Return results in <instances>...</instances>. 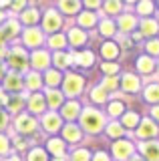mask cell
Masks as SVG:
<instances>
[{
  "instance_id": "35",
  "label": "cell",
  "mask_w": 159,
  "mask_h": 161,
  "mask_svg": "<svg viewBox=\"0 0 159 161\" xmlns=\"http://www.w3.org/2000/svg\"><path fill=\"white\" fill-rule=\"evenodd\" d=\"M6 87H10V89L20 87V79H16V75H10V77L6 79Z\"/></svg>"
},
{
  "instance_id": "43",
  "label": "cell",
  "mask_w": 159,
  "mask_h": 161,
  "mask_svg": "<svg viewBox=\"0 0 159 161\" xmlns=\"http://www.w3.org/2000/svg\"><path fill=\"white\" fill-rule=\"evenodd\" d=\"M119 10H121V4H119V2H109V4H107V12H109V14L119 12Z\"/></svg>"
},
{
  "instance_id": "25",
  "label": "cell",
  "mask_w": 159,
  "mask_h": 161,
  "mask_svg": "<svg viewBox=\"0 0 159 161\" xmlns=\"http://www.w3.org/2000/svg\"><path fill=\"white\" fill-rule=\"evenodd\" d=\"M41 40H42V36H41L38 30H28L26 32V42L28 44H41Z\"/></svg>"
},
{
  "instance_id": "8",
  "label": "cell",
  "mask_w": 159,
  "mask_h": 161,
  "mask_svg": "<svg viewBox=\"0 0 159 161\" xmlns=\"http://www.w3.org/2000/svg\"><path fill=\"white\" fill-rule=\"evenodd\" d=\"M141 30H143V34H145V36H153V34H157V32H159L157 20H153V18L141 20Z\"/></svg>"
},
{
  "instance_id": "2",
  "label": "cell",
  "mask_w": 159,
  "mask_h": 161,
  "mask_svg": "<svg viewBox=\"0 0 159 161\" xmlns=\"http://www.w3.org/2000/svg\"><path fill=\"white\" fill-rule=\"evenodd\" d=\"M85 87V79L77 77V75H69L67 79H64V93L74 97V95H79Z\"/></svg>"
},
{
  "instance_id": "31",
  "label": "cell",
  "mask_w": 159,
  "mask_h": 161,
  "mask_svg": "<svg viewBox=\"0 0 159 161\" xmlns=\"http://www.w3.org/2000/svg\"><path fill=\"white\" fill-rule=\"evenodd\" d=\"M58 80H61V75H58L57 70H48L47 73V83L48 85H58Z\"/></svg>"
},
{
  "instance_id": "48",
  "label": "cell",
  "mask_w": 159,
  "mask_h": 161,
  "mask_svg": "<svg viewBox=\"0 0 159 161\" xmlns=\"http://www.w3.org/2000/svg\"><path fill=\"white\" fill-rule=\"evenodd\" d=\"M153 117H155V119H159V105H157L155 109H153Z\"/></svg>"
},
{
  "instance_id": "12",
  "label": "cell",
  "mask_w": 159,
  "mask_h": 161,
  "mask_svg": "<svg viewBox=\"0 0 159 161\" xmlns=\"http://www.w3.org/2000/svg\"><path fill=\"white\" fill-rule=\"evenodd\" d=\"M133 26H135V18H133V16H129V14L119 16V28H121L123 32H131Z\"/></svg>"
},
{
  "instance_id": "1",
  "label": "cell",
  "mask_w": 159,
  "mask_h": 161,
  "mask_svg": "<svg viewBox=\"0 0 159 161\" xmlns=\"http://www.w3.org/2000/svg\"><path fill=\"white\" fill-rule=\"evenodd\" d=\"M81 123L89 133H97V131H101V127L105 125V121H103V115L99 113V111L85 109L83 111V117H81Z\"/></svg>"
},
{
  "instance_id": "10",
  "label": "cell",
  "mask_w": 159,
  "mask_h": 161,
  "mask_svg": "<svg viewBox=\"0 0 159 161\" xmlns=\"http://www.w3.org/2000/svg\"><path fill=\"white\" fill-rule=\"evenodd\" d=\"M93 60H95V54L89 53V50H85V53H77V54H74V63L81 64V67H91Z\"/></svg>"
},
{
  "instance_id": "50",
  "label": "cell",
  "mask_w": 159,
  "mask_h": 161,
  "mask_svg": "<svg viewBox=\"0 0 159 161\" xmlns=\"http://www.w3.org/2000/svg\"><path fill=\"white\" fill-rule=\"evenodd\" d=\"M8 161H16V159H8Z\"/></svg>"
},
{
  "instance_id": "47",
  "label": "cell",
  "mask_w": 159,
  "mask_h": 161,
  "mask_svg": "<svg viewBox=\"0 0 159 161\" xmlns=\"http://www.w3.org/2000/svg\"><path fill=\"white\" fill-rule=\"evenodd\" d=\"M4 125H6V115L0 113V127H4Z\"/></svg>"
},
{
  "instance_id": "20",
  "label": "cell",
  "mask_w": 159,
  "mask_h": 161,
  "mask_svg": "<svg viewBox=\"0 0 159 161\" xmlns=\"http://www.w3.org/2000/svg\"><path fill=\"white\" fill-rule=\"evenodd\" d=\"M58 123H61V121H58L57 115H47V117H44V127H47L48 131H57Z\"/></svg>"
},
{
  "instance_id": "19",
  "label": "cell",
  "mask_w": 159,
  "mask_h": 161,
  "mask_svg": "<svg viewBox=\"0 0 159 161\" xmlns=\"http://www.w3.org/2000/svg\"><path fill=\"white\" fill-rule=\"evenodd\" d=\"M79 22H81V26H93V24L97 22V16L93 12H83L81 16H79Z\"/></svg>"
},
{
  "instance_id": "36",
  "label": "cell",
  "mask_w": 159,
  "mask_h": 161,
  "mask_svg": "<svg viewBox=\"0 0 159 161\" xmlns=\"http://www.w3.org/2000/svg\"><path fill=\"white\" fill-rule=\"evenodd\" d=\"M139 12L141 14H151L153 12V4L151 2H141L139 4Z\"/></svg>"
},
{
  "instance_id": "27",
  "label": "cell",
  "mask_w": 159,
  "mask_h": 161,
  "mask_svg": "<svg viewBox=\"0 0 159 161\" xmlns=\"http://www.w3.org/2000/svg\"><path fill=\"white\" fill-rule=\"evenodd\" d=\"M48 149H51L52 153H57V155H63L64 153L63 143H61V141H57V139H54V141H48Z\"/></svg>"
},
{
  "instance_id": "29",
  "label": "cell",
  "mask_w": 159,
  "mask_h": 161,
  "mask_svg": "<svg viewBox=\"0 0 159 161\" xmlns=\"http://www.w3.org/2000/svg\"><path fill=\"white\" fill-rule=\"evenodd\" d=\"M42 107H44V103H42L41 95H34V97L30 99V109L32 111H42Z\"/></svg>"
},
{
  "instance_id": "46",
  "label": "cell",
  "mask_w": 159,
  "mask_h": 161,
  "mask_svg": "<svg viewBox=\"0 0 159 161\" xmlns=\"http://www.w3.org/2000/svg\"><path fill=\"white\" fill-rule=\"evenodd\" d=\"M93 161H109V157H107V153H103V151H101V153H97L95 157H93Z\"/></svg>"
},
{
  "instance_id": "45",
  "label": "cell",
  "mask_w": 159,
  "mask_h": 161,
  "mask_svg": "<svg viewBox=\"0 0 159 161\" xmlns=\"http://www.w3.org/2000/svg\"><path fill=\"white\" fill-rule=\"evenodd\" d=\"M8 151V141L4 137H0V153H6Z\"/></svg>"
},
{
  "instance_id": "34",
  "label": "cell",
  "mask_w": 159,
  "mask_h": 161,
  "mask_svg": "<svg viewBox=\"0 0 159 161\" xmlns=\"http://www.w3.org/2000/svg\"><path fill=\"white\" fill-rule=\"evenodd\" d=\"M64 42H67V38L63 36V34H57V36H52L51 38V44L54 48H61V47H64Z\"/></svg>"
},
{
  "instance_id": "30",
  "label": "cell",
  "mask_w": 159,
  "mask_h": 161,
  "mask_svg": "<svg viewBox=\"0 0 159 161\" xmlns=\"http://www.w3.org/2000/svg\"><path fill=\"white\" fill-rule=\"evenodd\" d=\"M107 133H109V137H119V135H123V129H121V125L113 123V125H109Z\"/></svg>"
},
{
  "instance_id": "26",
  "label": "cell",
  "mask_w": 159,
  "mask_h": 161,
  "mask_svg": "<svg viewBox=\"0 0 159 161\" xmlns=\"http://www.w3.org/2000/svg\"><path fill=\"white\" fill-rule=\"evenodd\" d=\"M32 60H36V67H47L48 57H47V53H42V50H36L34 57H32Z\"/></svg>"
},
{
  "instance_id": "40",
  "label": "cell",
  "mask_w": 159,
  "mask_h": 161,
  "mask_svg": "<svg viewBox=\"0 0 159 161\" xmlns=\"http://www.w3.org/2000/svg\"><path fill=\"white\" fill-rule=\"evenodd\" d=\"M105 87L113 91V89H117V87H119V80H117L115 77H109V79H105Z\"/></svg>"
},
{
  "instance_id": "15",
  "label": "cell",
  "mask_w": 159,
  "mask_h": 161,
  "mask_svg": "<svg viewBox=\"0 0 159 161\" xmlns=\"http://www.w3.org/2000/svg\"><path fill=\"white\" fill-rule=\"evenodd\" d=\"M69 38H71V44H74V47H81V44L87 40L85 32H81L79 28H73L71 32H69Z\"/></svg>"
},
{
  "instance_id": "7",
  "label": "cell",
  "mask_w": 159,
  "mask_h": 161,
  "mask_svg": "<svg viewBox=\"0 0 159 161\" xmlns=\"http://www.w3.org/2000/svg\"><path fill=\"white\" fill-rule=\"evenodd\" d=\"M137 69L141 70V73H153L155 70V63H153V58L151 57H147V54H143V57H139L137 58Z\"/></svg>"
},
{
  "instance_id": "41",
  "label": "cell",
  "mask_w": 159,
  "mask_h": 161,
  "mask_svg": "<svg viewBox=\"0 0 159 161\" xmlns=\"http://www.w3.org/2000/svg\"><path fill=\"white\" fill-rule=\"evenodd\" d=\"M48 103H51L52 107H57V105L61 103V95L58 93H48Z\"/></svg>"
},
{
  "instance_id": "22",
  "label": "cell",
  "mask_w": 159,
  "mask_h": 161,
  "mask_svg": "<svg viewBox=\"0 0 159 161\" xmlns=\"http://www.w3.org/2000/svg\"><path fill=\"white\" fill-rule=\"evenodd\" d=\"M91 99L95 101V103H105L107 101V95H105V89H99V87H95L93 89V93H91Z\"/></svg>"
},
{
  "instance_id": "5",
  "label": "cell",
  "mask_w": 159,
  "mask_h": 161,
  "mask_svg": "<svg viewBox=\"0 0 159 161\" xmlns=\"http://www.w3.org/2000/svg\"><path fill=\"white\" fill-rule=\"evenodd\" d=\"M139 137H143V139H151V137H155L157 135V127H155V123L153 121H149V119H143L141 121V125H139Z\"/></svg>"
},
{
  "instance_id": "17",
  "label": "cell",
  "mask_w": 159,
  "mask_h": 161,
  "mask_svg": "<svg viewBox=\"0 0 159 161\" xmlns=\"http://www.w3.org/2000/svg\"><path fill=\"white\" fill-rule=\"evenodd\" d=\"M145 101L149 103H157L159 101V85H149L145 89Z\"/></svg>"
},
{
  "instance_id": "6",
  "label": "cell",
  "mask_w": 159,
  "mask_h": 161,
  "mask_svg": "<svg viewBox=\"0 0 159 161\" xmlns=\"http://www.w3.org/2000/svg\"><path fill=\"white\" fill-rule=\"evenodd\" d=\"M16 127L20 133H32L34 129H36V121L32 117H28V115H20V117L16 119Z\"/></svg>"
},
{
  "instance_id": "3",
  "label": "cell",
  "mask_w": 159,
  "mask_h": 161,
  "mask_svg": "<svg viewBox=\"0 0 159 161\" xmlns=\"http://www.w3.org/2000/svg\"><path fill=\"white\" fill-rule=\"evenodd\" d=\"M133 153V145L129 143V141H117L115 145H113V155L119 159V161H127L131 157Z\"/></svg>"
},
{
  "instance_id": "32",
  "label": "cell",
  "mask_w": 159,
  "mask_h": 161,
  "mask_svg": "<svg viewBox=\"0 0 159 161\" xmlns=\"http://www.w3.org/2000/svg\"><path fill=\"white\" fill-rule=\"evenodd\" d=\"M69 60H71V58H69V57H67L64 53H58L57 57H54V63H57V64H58L61 69H64V67H67V64H69Z\"/></svg>"
},
{
  "instance_id": "18",
  "label": "cell",
  "mask_w": 159,
  "mask_h": 161,
  "mask_svg": "<svg viewBox=\"0 0 159 161\" xmlns=\"http://www.w3.org/2000/svg\"><path fill=\"white\" fill-rule=\"evenodd\" d=\"M99 26H101V34H105V36H111V34H115V22H113V20L107 18V20H103Z\"/></svg>"
},
{
  "instance_id": "14",
  "label": "cell",
  "mask_w": 159,
  "mask_h": 161,
  "mask_svg": "<svg viewBox=\"0 0 159 161\" xmlns=\"http://www.w3.org/2000/svg\"><path fill=\"white\" fill-rule=\"evenodd\" d=\"M10 64L12 67H16V69H22L24 64H26V57H24V53L22 50H14L12 53V57H10Z\"/></svg>"
},
{
  "instance_id": "21",
  "label": "cell",
  "mask_w": 159,
  "mask_h": 161,
  "mask_svg": "<svg viewBox=\"0 0 159 161\" xmlns=\"http://www.w3.org/2000/svg\"><path fill=\"white\" fill-rule=\"evenodd\" d=\"M64 137H67L69 141H79V137H81V131L74 127V125H69V127L64 129Z\"/></svg>"
},
{
  "instance_id": "28",
  "label": "cell",
  "mask_w": 159,
  "mask_h": 161,
  "mask_svg": "<svg viewBox=\"0 0 159 161\" xmlns=\"http://www.w3.org/2000/svg\"><path fill=\"white\" fill-rule=\"evenodd\" d=\"M91 159V153H89L87 149H79V151H74V155H73V161H89Z\"/></svg>"
},
{
  "instance_id": "23",
  "label": "cell",
  "mask_w": 159,
  "mask_h": 161,
  "mask_svg": "<svg viewBox=\"0 0 159 161\" xmlns=\"http://www.w3.org/2000/svg\"><path fill=\"white\" fill-rule=\"evenodd\" d=\"M125 111V105L121 101H111L109 103V115H121Z\"/></svg>"
},
{
  "instance_id": "38",
  "label": "cell",
  "mask_w": 159,
  "mask_h": 161,
  "mask_svg": "<svg viewBox=\"0 0 159 161\" xmlns=\"http://www.w3.org/2000/svg\"><path fill=\"white\" fill-rule=\"evenodd\" d=\"M79 6H81L79 2H69V4H67V2H63V4H61V8H63V10H67V12H73V10H77Z\"/></svg>"
},
{
  "instance_id": "44",
  "label": "cell",
  "mask_w": 159,
  "mask_h": 161,
  "mask_svg": "<svg viewBox=\"0 0 159 161\" xmlns=\"http://www.w3.org/2000/svg\"><path fill=\"white\" fill-rule=\"evenodd\" d=\"M28 85H30V87H38V85H41V79H38L36 75H30V77H28Z\"/></svg>"
},
{
  "instance_id": "49",
  "label": "cell",
  "mask_w": 159,
  "mask_h": 161,
  "mask_svg": "<svg viewBox=\"0 0 159 161\" xmlns=\"http://www.w3.org/2000/svg\"><path fill=\"white\" fill-rule=\"evenodd\" d=\"M129 161H143V159H139V157H129Z\"/></svg>"
},
{
  "instance_id": "33",
  "label": "cell",
  "mask_w": 159,
  "mask_h": 161,
  "mask_svg": "<svg viewBox=\"0 0 159 161\" xmlns=\"http://www.w3.org/2000/svg\"><path fill=\"white\" fill-rule=\"evenodd\" d=\"M28 159H30V161H47V155H44L41 149H34V151H30Z\"/></svg>"
},
{
  "instance_id": "16",
  "label": "cell",
  "mask_w": 159,
  "mask_h": 161,
  "mask_svg": "<svg viewBox=\"0 0 159 161\" xmlns=\"http://www.w3.org/2000/svg\"><path fill=\"white\" fill-rule=\"evenodd\" d=\"M58 24H61V16L57 12H48L47 18H44V26L48 30H54V28H58Z\"/></svg>"
},
{
  "instance_id": "42",
  "label": "cell",
  "mask_w": 159,
  "mask_h": 161,
  "mask_svg": "<svg viewBox=\"0 0 159 161\" xmlns=\"http://www.w3.org/2000/svg\"><path fill=\"white\" fill-rule=\"evenodd\" d=\"M24 20H26V22H36V20H38V12H36V10H34V12H32V10L26 12V14H24Z\"/></svg>"
},
{
  "instance_id": "39",
  "label": "cell",
  "mask_w": 159,
  "mask_h": 161,
  "mask_svg": "<svg viewBox=\"0 0 159 161\" xmlns=\"http://www.w3.org/2000/svg\"><path fill=\"white\" fill-rule=\"evenodd\" d=\"M103 70H105L107 75H113V73H117L119 70V64H113V63H107V64H103Z\"/></svg>"
},
{
  "instance_id": "4",
  "label": "cell",
  "mask_w": 159,
  "mask_h": 161,
  "mask_svg": "<svg viewBox=\"0 0 159 161\" xmlns=\"http://www.w3.org/2000/svg\"><path fill=\"white\" fill-rule=\"evenodd\" d=\"M139 151L143 153V157L147 161H159V143L155 141H151V143H143Z\"/></svg>"
},
{
  "instance_id": "37",
  "label": "cell",
  "mask_w": 159,
  "mask_h": 161,
  "mask_svg": "<svg viewBox=\"0 0 159 161\" xmlns=\"http://www.w3.org/2000/svg\"><path fill=\"white\" fill-rule=\"evenodd\" d=\"M147 50L151 54H159V40H149V42H147Z\"/></svg>"
},
{
  "instance_id": "11",
  "label": "cell",
  "mask_w": 159,
  "mask_h": 161,
  "mask_svg": "<svg viewBox=\"0 0 159 161\" xmlns=\"http://www.w3.org/2000/svg\"><path fill=\"white\" fill-rule=\"evenodd\" d=\"M101 54L105 58H117L119 57V44H115V42H105L101 47Z\"/></svg>"
},
{
  "instance_id": "24",
  "label": "cell",
  "mask_w": 159,
  "mask_h": 161,
  "mask_svg": "<svg viewBox=\"0 0 159 161\" xmlns=\"http://www.w3.org/2000/svg\"><path fill=\"white\" fill-rule=\"evenodd\" d=\"M139 123V115L137 113H127L125 117H123V125H125V127H135V125Z\"/></svg>"
},
{
  "instance_id": "9",
  "label": "cell",
  "mask_w": 159,
  "mask_h": 161,
  "mask_svg": "<svg viewBox=\"0 0 159 161\" xmlns=\"http://www.w3.org/2000/svg\"><path fill=\"white\" fill-rule=\"evenodd\" d=\"M123 89L127 91V93H135V91H139V79L135 77V75H123Z\"/></svg>"
},
{
  "instance_id": "13",
  "label": "cell",
  "mask_w": 159,
  "mask_h": 161,
  "mask_svg": "<svg viewBox=\"0 0 159 161\" xmlns=\"http://www.w3.org/2000/svg\"><path fill=\"white\" fill-rule=\"evenodd\" d=\"M79 109H81V107H79L77 101H69V103L63 107V115L67 119H74V117H77V113H79Z\"/></svg>"
}]
</instances>
